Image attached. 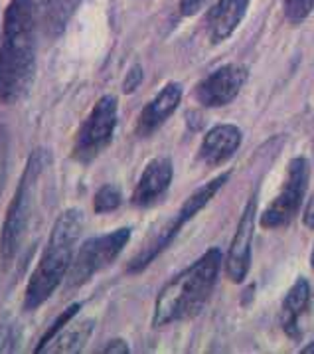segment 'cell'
Segmentation results:
<instances>
[{"mask_svg":"<svg viewBox=\"0 0 314 354\" xmlns=\"http://www.w3.org/2000/svg\"><path fill=\"white\" fill-rule=\"evenodd\" d=\"M38 2L10 0L0 32V103L14 105L26 97L36 75Z\"/></svg>","mask_w":314,"mask_h":354,"instance_id":"1","label":"cell"},{"mask_svg":"<svg viewBox=\"0 0 314 354\" xmlns=\"http://www.w3.org/2000/svg\"><path fill=\"white\" fill-rule=\"evenodd\" d=\"M84 232V212L77 208H68L59 214L52 226L48 243L38 259V266L30 275L24 291V311L40 309L54 295L61 281L68 277L75 257V245Z\"/></svg>","mask_w":314,"mask_h":354,"instance_id":"2","label":"cell"},{"mask_svg":"<svg viewBox=\"0 0 314 354\" xmlns=\"http://www.w3.org/2000/svg\"><path fill=\"white\" fill-rule=\"evenodd\" d=\"M224 263L219 248H210L198 261L178 273L164 285L155 303L153 326L162 328L178 321L196 317L214 291L217 275Z\"/></svg>","mask_w":314,"mask_h":354,"instance_id":"3","label":"cell"},{"mask_svg":"<svg viewBox=\"0 0 314 354\" xmlns=\"http://www.w3.org/2000/svg\"><path fill=\"white\" fill-rule=\"evenodd\" d=\"M229 180V172H222L219 176L212 178L210 183H206L200 186L196 192H192L188 198L184 200V204L176 210L174 216H170V220H166L162 226H158L141 245V250L137 252V255L127 263V273H141L144 271L158 255L162 254L172 241L176 240V236L182 232V227L196 218L198 214L206 208V204L214 198L215 194L219 192V188L226 185Z\"/></svg>","mask_w":314,"mask_h":354,"instance_id":"4","label":"cell"},{"mask_svg":"<svg viewBox=\"0 0 314 354\" xmlns=\"http://www.w3.org/2000/svg\"><path fill=\"white\" fill-rule=\"evenodd\" d=\"M42 169L43 151H34L24 167L14 196L10 200L6 208V216H4V224L0 232V257L4 263H8L18 254L22 241L26 238L34 196H36V185H38V176Z\"/></svg>","mask_w":314,"mask_h":354,"instance_id":"5","label":"cell"},{"mask_svg":"<svg viewBox=\"0 0 314 354\" xmlns=\"http://www.w3.org/2000/svg\"><path fill=\"white\" fill-rule=\"evenodd\" d=\"M130 240V227H119L115 232L89 238L77 250L73 263L68 271V289H77L95 277L101 270L111 266Z\"/></svg>","mask_w":314,"mask_h":354,"instance_id":"6","label":"cell"},{"mask_svg":"<svg viewBox=\"0 0 314 354\" xmlns=\"http://www.w3.org/2000/svg\"><path fill=\"white\" fill-rule=\"evenodd\" d=\"M117 115H119L117 97L103 95L95 101L93 109L89 111L75 135L72 156L77 162L89 165L109 147L117 129Z\"/></svg>","mask_w":314,"mask_h":354,"instance_id":"7","label":"cell"},{"mask_svg":"<svg viewBox=\"0 0 314 354\" xmlns=\"http://www.w3.org/2000/svg\"><path fill=\"white\" fill-rule=\"evenodd\" d=\"M308 180H311L308 160L304 156H295L286 165L285 180L281 185L279 194L259 216V226L265 230H281L288 226L302 206Z\"/></svg>","mask_w":314,"mask_h":354,"instance_id":"8","label":"cell"},{"mask_svg":"<svg viewBox=\"0 0 314 354\" xmlns=\"http://www.w3.org/2000/svg\"><path fill=\"white\" fill-rule=\"evenodd\" d=\"M247 82V68L242 64H226L204 77L194 89V100L202 107L217 109L235 100Z\"/></svg>","mask_w":314,"mask_h":354,"instance_id":"9","label":"cell"},{"mask_svg":"<svg viewBox=\"0 0 314 354\" xmlns=\"http://www.w3.org/2000/svg\"><path fill=\"white\" fill-rule=\"evenodd\" d=\"M255 222H257V194H253L247 202V206L243 208L235 236L229 245L226 275L231 283H243L251 270V243H253V234H255Z\"/></svg>","mask_w":314,"mask_h":354,"instance_id":"10","label":"cell"},{"mask_svg":"<svg viewBox=\"0 0 314 354\" xmlns=\"http://www.w3.org/2000/svg\"><path fill=\"white\" fill-rule=\"evenodd\" d=\"M172 176H174V167L168 156H157L153 158L139 178L135 186V192L130 196L133 206L137 208H150L155 206L158 200L162 198L168 188H170Z\"/></svg>","mask_w":314,"mask_h":354,"instance_id":"11","label":"cell"},{"mask_svg":"<svg viewBox=\"0 0 314 354\" xmlns=\"http://www.w3.org/2000/svg\"><path fill=\"white\" fill-rule=\"evenodd\" d=\"M180 101H182V85L176 82L164 85L155 95V100L146 103L139 115L137 131H135L137 137H150L155 131H158L170 119V115L176 111Z\"/></svg>","mask_w":314,"mask_h":354,"instance_id":"12","label":"cell"},{"mask_svg":"<svg viewBox=\"0 0 314 354\" xmlns=\"http://www.w3.org/2000/svg\"><path fill=\"white\" fill-rule=\"evenodd\" d=\"M242 139L243 135L239 127L215 125L206 133L200 145V151H198V158L206 167H219L235 155V151L242 145Z\"/></svg>","mask_w":314,"mask_h":354,"instance_id":"13","label":"cell"},{"mask_svg":"<svg viewBox=\"0 0 314 354\" xmlns=\"http://www.w3.org/2000/svg\"><path fill=\"white\" fill-rule=\"evenodd\" d=\"M249 2L251 0H217L206 16L208 40L214 46L228 40L242 24L243 16L249 8Z\"/></svg>","mask_w":314,"mask_h":354,"instance_id":"14","label":"cell"},{"mask_svg":"<svg viewBox=\"0 0 314 354\" xmlns=\"http://www.w3.org/2000/svg\"><path fill=\"white\" fill-rule=\"evenodd\" d=\"M308 303H311V283L304 277H299L283 299L281 315H279L285 335L293 340H300L302 333H300L299 321L302 313L308 309Z\"/></svg>","mask_w":314,"mask_h":354,"instance_id":"15","label":"cell"},{"mask_svg":"<svg viewBox=\"0 0 314 354\" xmlns=\"http://www.w3.org/2000/svg\"><path fill=\"white\" fill-rule=\"evenodd\" d=\"M77 4L79 0H38V16L46 36H59L68 26Z\"/></svg>","mask_w":314,"mask_h":354,"instance_id":"16","label":"cell"},{"mask_svg":"<svg viewBox=\"0 0 314 354\" xmlns=\"http://www.w3.org/2000/svg\"><path fill=\"white\" fill-rule=\"evenodd\" d=\"M93 321L91 319H86V321H79V323H73L72 326H66L56 339L52 340L48 344V348L43 353H63V354H73L79 353L86 342L91 337L93 333Z\"/></svg>","mask_w":314,"mask_h":354,"instance_id":"17","label":"cell"},{"mask_svg":"<svg viewBox=\"0 0 314 354\" xmlns=\"http://www.w3.org/2000/svg\"><path fill=\"white\" fill-rule=\"evenodd\" d=\"M79 311H81V303H72L66 311L59 313L56 321H54V323L50 325V328H48V330L42 335V339H40V342H38V346L34 348V353L36 354L43 353V351L48 348V344L56 339L57 335H59L66 326L70 325V321H73V317H75Z\"/></svg>","mask_w":314,"mask_h":354,"instance_id":"18","label":"cell"},{"mask_svg":"<svg viewBox=\"0 0 314 354\" xmlns=\"http://www.w3.org/2000/svg\"><path fill=\"white\" fill-rule=\"evenodd\" d=\"M123 202V194L121 190L115 185H103L95 192V198H93V210L95 214H109L115 212Z\"/></svg>","mask_w":314,"mask_h":354,"instance_id":"19","label":"cell"},{"mask_svg":"<svg viewBox=\"0 0 314 354\" xmlns=\"http://www.w3.org/2000/svg\"><path fill=\"white\" fill-rule=\"evenodd\" d=\"M314 10V0H283V12L291 24L304 22Z\"/></svg>","mask_w":314,"mask_h":354,"instance_id":"20","label":"cell"},{"mask_svg":"<svg viewBox=\"0 0 314 354\" xmlns=\"http://www.w3.org/2000/svg\"><path fill=\"white\" fill-rule=\"evenodd\" d=\"M143 77L144 71L143 68H141V64H135V66L127 71V75H125L123 91H125V93H135V91L139 89V85L143 84Z\"/></svg>","mask_w":314,"mask_h":354,"instance_id":"21","label":"cell"},{"mask_svg":"<svg viewBox=\"0 0 314 354\" xmlns=\"http://www.w3.org/2000/svg\"><path fill=\"white\" fill-rule=\"evenodd\" d=\"M16 348L14 328H2L0 330V353H12Z\"/></svg>","mask_w":314,"mask_h":354,"instance_id":"22","label":"cell"},{"mask_svg":"<svg viewBox=\"0 0 314 354\" xmlns=\"http://www.w3.org/2000/svg\"><path fill=\"white\" fill-rule=\"evenodd\" d=\"M206 4H208V0H180L178 8H180L182 16H194L196 12H200Z\"/></svg>","mask_w":314,"mask_h":354,"instance_id":"23","label":"cell"},{"mask_svg":"<svg viewBox=\"0 0 314 354\" xmlns=\"http://www.w3.org/2000/svg\"><path fill=\"white\" fill-rule=\"evenodd\" d=\"M103 353L105 354H129L130 348L129 344L125 342L123 339H115L111 342H107V346L103 348Z\"/></svg>","mask_w":314,"mask_h":354,"instance_id":"24","label":"cell"},{"mask_svg":"<svg viewBox=\"0 0 314 354\" xmlns=\"http://www.w3.org/2000/svg\"><path fill=\"white\" fill-rule=\"evenodd\" d=\"M302 222L308 230H314V192L311 200L306 202V208H304V214H302Z\"/></svg>","mask_w":314,"mask_h":354,"instance_id":"25","label":"cell"},{"mask_svg":"<svg viewBox=\"0 0 314 354\" xmlns=\"http://www.w3.org/2000/svg\"><path fill=\"white\" fill-rule=\"evenodd\" d=\"M300 353H302V354H314V340H313V342H308L306 346H302V348H300Z\"/></svg>","mask_w":314,"mask_h":354,"instance_id":"26","label":"cell"},{"mask_svg":"<svg viewBox=\"0 0 314 354\" xmlns=\"http://www.w3.org/2000/svg\"><path fill=\"white\" fill-rule=\"evenodd\" d=\"M311 266H313V270H314V248H313V255H311Z\"/></svg>","mask_w":314,"mask_h":354,"instance_id":"27","label":"cell"},{"mask_svg":"<svg viewBox=\"0 0 314 354\" xmlns=\"http://www.w3.org/2000/svg\"><path fill=\"white\" fill-rule=\"evenodd\" d=\"M313 155H314V142H313Z\"/></svg>","mask_w":314,"mask_h":354,"instance_id":"28","label":"cell"}]
</instances>
